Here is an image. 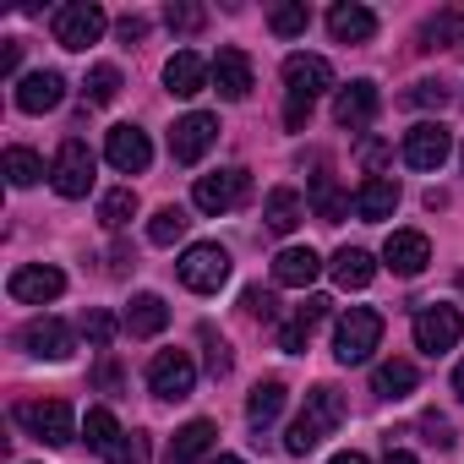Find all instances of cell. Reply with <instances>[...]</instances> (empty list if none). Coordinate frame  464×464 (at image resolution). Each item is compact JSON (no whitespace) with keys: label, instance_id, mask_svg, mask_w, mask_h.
I'll use <instances>...</instances> for the list:
<instances>
[{"label":"cell","instance_id":"obj_54","mask_svg":"<svg viewBox=\"0 0 464 464\" xmlns=\"http://www.w3.org/2000/svg\"><path fill=\"white\" fill-rule=\"evenodd\" d=\"M453 393L464 399V361H459V372H453Z\"/></svg>","mask_w":464,"mask_h":464},{"label":"cell","instance_id":"obj_9","mask_svg":"<svg viewBox=\"0 0 464 464\" xmlns=\"http://www.w3.org/2000/svg\"><path fill=\"white\" fill-rule=\"evenodd\" d=\"M148 388H153V399H191V388H197V366H191V355L186 350H159L153 361H148Z\"/></svg>","mask_w":464,"mask_h":464},{"label":"cell","instance_id":"obj_10","mask_svg":"<svg viewBox=\"0 0 464 464\" xmlns=\"http://www.w3.org/2000/svg\"><path fill=\"white\" fill-rule=\"evenodd\" d=\"M459 339H464V317H459V306H420V312H415V350H426V355H448Z\"/></svg>","mask_w":464,"mask_h":464},{"label":"cell","instance_id":"obj_30","mask_svg":"<svg viewBox=\"0 0 464 464\" xmlns=\"http://www.w3.org/2000/svg\"><path fill=\"white\" fill-rule=\"evenodd\" d=\"M82 437H88V448H93V453H104V459H110V453H115V442H121L126 431H121V420H115V415L99 404V410H88V420H82Z\"/></svg>","mask_w":464,"mask_h":464},{"label":"cell","instance_id":"obj_56","mask_svg":"<svg viewBox=\"0 0 464 464\" xmlns=\"http://www.w3.org/2000/svg\"><path fill=\"white\" fill-rule=\"evenodd\" d=\"M459 290H464V274H459Z\"/></svg>","mask_w":464,"mask_h":464},{"label":"cell","instance_id":"obj_5","mask_svg":"<svg viewBox=\"0 0 464 464\" xmlns=\"http://www.w3.org/2000/svg\"><path fill=\"white\" fill-rule=\"evenodd\" d=\"M104 28H110V17H104V6H93V0H72V6L55 12V44L61 50H88V44L104 39Z\"/></svg>","mask_w":464,"mask_h":464},{"label":"cell","instance_id":"obj_24","mask_svg":"<svg viewBox=\"0 0 464 464\" xmlns=\"http://www.w3.org/2000/svg\"><path fill=\"white\" fill-rule=\"evenodd\" d=\"M328 34H334L339 44H366V39L377 34V12H372V6H355V0H344V6L328 12Z\"/></svg>","mask_w":464,"mask_h":464},{"label":"cell","instance_id":"obj_42","mask_svg":"<svg viewBox=\"0 0 464 464\" xmlns=\"http://www.w3.org/2000/svg\"><path fill=\"white\" fill-rule=\"evenodd\" d=\"M306 339H312V323H306V317H290V323L279 328V350H290V355H301Z\"/></svg>","mask_w":464,"mask_h":464},{"label":"cell","instance_id":"obj_32","mask_svg":"<svg viewBox=\"0 0 464 464\" xmlns=\"http://www.w3.org/2000/svg\"><path fill=\"white\" fill-rule=\"evenodd\" d=\"M186 224H191V213L169 202V208H159V213L148 218V241H153V246H175V241L186 236Z\"/></svg>","mask_w":464,"mask_h":464},{"label":"cell","instance_id":"obj_45","mask_svg":"<svg viewBox=\"0 0 464 464\" xmlns=\"http://www.w3.org/2000/svg\"><path fill=\"white\" fill-rule=\"evenodd\" d=\"M115 34H121V44H142V39H148V17H137V12H126V17L115 23Z\"/></svg>","mask_w":464,"mask_h":464},{"label":"cell","instance_id":"obj_48","mask_svg":"<svg viewBox=\"0 0 464 464\" xmlns=\"http://www.w3.org/2000/svg\"><path fill=\"white\" fill-rule=\"evenodd\" d=\"M17 66H23V39H6V50H0V72L12 77Z\"/></svg>","mask_w":464,"mask_h":464},{"label":"cell","instance_id":"obj_37","mask_svg":"<svg viewBox=\"0 0 464 464\" xmlns=\"http://www.w3.org/2000/svg\"><path fill=\"white\" fill-rule=\"evenodd\" d=\"M121 99V72L115 66H93L88 72V104H115Z\"/></svg>","mask_w":464,"mask_h":464},{"label":"cell","instance_id":"obj_52","mask_svg":"<svg viewBox=\"0 0 464 464\" xmlns=\"http://www.w3.org/2000/svg\"><path fill=\"white\" fill-rule=\"evenodd\" d=\"M382 464H420V459H415L410 448H388V453H382Z\"/></svg>","mask_w":464,"mask_h":464},{"label":"cell","instance_id":"obj_18","mask_svg":"<svg viewBox=\"0 0 464 464\" xmlns=\"http://www.w3.org/2000/svg\"><path fill=\"white\" fill-rule=\"evenodd\" d=\"M208 82H213V61H202L197 50L169 55V66H164V88H169L175 99H197Z\"/></svg>","mask_w":464,"mask_h":464},{"label":"cell","instance_id":"obj_38","mask_svg":"<svg viewBox=\"0 0 464 464\" xmlns=\"http://www.w3.org/2000/svg\"><path fill=\"white\" fill-rule=\"evenodd\" d=\"M82 334H88L93 350H110V344H115V317H110L104 306H88V312H82Z\"/></svg>","mask_w":464,"mask_h":464},{"label":"cell","instance_id":"obj_49","mask_svg":"<svg viewBox=\"0 0 464 464\" xmlns=\"http://www.w3.org/2000/svg\"><path fill=\"white\" fill-rule=\"evenodd\" d=\"M382 159H388V142H366V148H361V164H366V169H382Z\"/></svg>","mask_w":464,"mask_h":464},{"label":"cell","instance_id":"obj_43","mask_svg":"<svg viewBox=\"0 0 464 464\" xmlns=\"http://www.w3.org/2000/svg\"><path fill=\"white\" fill-rule=\"evenodd\" d=\"M420 431H426V442H431V448H453V426H448V415L426 410V415H420Z\"/></svg>","mask_w":464,"mask_h":464},{"label":"cell","instance_id":"obj_28","mask_svg":"<svg viewBox=\"0 0 464 464\" xmlns=\"http://www.w3.org/2000/svg\"><path fill=\"white\" fill-rule=\"evenodd\" d=\"M285 399H290V388L279 382V377H268V382H257L252 388V399H246V420L263 431V426H274L279 420V410H285Z\"/></svg>","mask_w":464,"mask_h":464},{"label":"cell","instance_id":"obj_55","mask_svg":"<svg viewBox=\"0 0 464 464\" xmlns=\"http://www.w3.org/2000/svg\"><path fill=\"white\" fill-rule=\"evenodd\" d=\"M213 464H241V459H236V453H218V459H213Z\"/></svg>","mask_w":464,"mask_h":464},{"label":"cell","instance_id":"obj_16","mask_svg":"<svg viewBox=\"0 0 464 464\" xmlns=\"http://www.w3.org/2000/svg\"><path fill=\"white\" fill-rule=\"evenodd\" d=\"M23 350H28V355H39V361H72L77 334H72L61 317H34V323L23 328Z\"/></svg>","mask_w":464,"mask_h":464},{"label":"cell","instance_id":"obj_1","mask_svg":"<svg viewBox=\"0 0 464 464\" xmlns=\"http://www.w3.org/2000/svg\"><path fill=\"white\" fill-rule=\"evenodd\" d=\"M344 393L334 388V382H323V388H312L306 393V404H301V415L290 420V431H285V453H295V459H306L323 437H334L339 431V420H344Z\"/></svg>","mask_w":464,"mask_h":464},{"label":"cell","instance_id":"obj_29","mask_svg":"<svg viewBox=\"0 0 464 464\" xmlns=\"http://www.w3.org/2000/svg\"><path fill=\"white\" fill-rule=\"evenodd\" d=\"M415 382H420L415 361H382V366L372 372V388H377L382 399H410V393H415Z\"/></svg>","mask_w":464,"mask_h":464},{"label":"cell","instance_id":"obj_2","mask_svg":"<svg viewBox=\"0 0 464 464\" xmlns=\"http://www.w3.org/2000/svg\"><path fill=\"white\" fill-rule=\"evenodd\" d=\"M17 426L28 431V437H39V442H50V448H66L72 437H77V420H72V404L66 399H17Z\"/></svg>","mask_w":464,"mask_h":464},{"label":"cell","instance_id":"obj_31","mask_svg":"<svg viewBox=\"0 0 464 464\" xmlns=\"http://www.w3.org/2000/svg\"><path fill=\"white\" fill-rule=\"evenodd\" d=\"M131 218H137V191L131 186H115V191L99 197V224L104 229H126Z\"/></svg>","mask_w":464,"mask_h":464},{"label":"cell","instance_id":"obj_13","mask_svg":"<svg viewBox=\"0 0 464 464\" xmlns=\"http://www.w3.org/2000/svg\"><path fill=\"white\" fill-rule=\"evenodd\" d=\"M377 110H382V93H377L372 77H355V82L339 88V99H334V121H339L344 131H366V126L377 121Z\"/></svg>","mask_w":464,"mask_h":464},{"label":"cell","instance_id":"obj_22","mask_svg":"<svg viewBox=\"0 0 464 464\" xmlns=\"http://www.w3.org/2000/svg\"><path fill=\"white\" fill-rule=\"evenodd\" d=\"M164 323H169V306H164V295H153V290L131 295V306H126V317H121V328H126L131 339H153V334H164Z\"/></svg>","mask_w":464,"mask_h":464},{"label":"cell","instance_id":"obj_35","mask_svg":"<svg viewBox=\"0 0 464 464\" xmlns=\"http://www.w3.org/2000/svg\"><path fill=\"white\" fill-rule=\"evenodd\" d=\"M306 23H312V12H306V6H295V0H285V6H274V12H268V28H274L279 39H301V34H306Z\"/></svg>","mask_w":464,"mask_h":464},{"label":"cell","instance_id":"obj_36","mask_svg":"<svg viewBox=\"0 0 464 464\" xmlns=\"http://www.w3.org/2000/svg\"><path fill=\"white\" fill-rule=\"evenodd\" d=\"M197 339H202V350H208V372H213V377H229V366H236V355H229L224 334H213V323H202V328H197Z\"/></svg>","mask_w":464,"mask_h":464},{"label":"cell","instance_id":"obj_40","mask_svg":"<svg viewBox=\"0 0 464 464\" xmlns=\"http://www.w3.org/2000/svg\"><path fill=\"white\" fill-rule=\"evenodd\" d=\"M148 459H153L148 431H126V437L115 442V453H110V464H148Z\"/></svg>","mask_w":464,"mask_h":464},{"label":"cell","instance_id":"obj_26","mask_svg":"<svg viewBox=\"0 0 464 464\" xmlns=\"http://www.w3.org/2000/svg\"><path fill=\"white\" fill-rule=\"evenodd\" d=\"M301 218H306V202H301V191H295V186L268 191V202H263V224L274 229V236H290Z\"/></svg>","mask_w":464,"mask_h":464},{"label":"cell","instance_id":"obj_34","mask_svg":"<svg viewBox=\"0 0 464 464\" xmlns=\"http://www.w3.org/2000/svg\"><path fill=\"white\" fill-rule=\"evenodd\" d=\"M6 180L12 186H39L44 180V159L34 148H6Z\"/></svg>","mask_w":464,"mask_h":464},{"label":"cell","instance_id":"obj_41","mask_svg":"<svg viewBox=\"0 0 464 464\" xmlns=\"http://www.w3.org/2000/svg\"><path fill=\"white\" fill-rule=\"evenodd\" d=\"M404 104H415V110H442V104H448V88H442V82H415V88L404 93Z\"/></svg>","mask_w":464,"mask_h":464},{"label":"cell","instance_id":"obj_23","mask_svg":"<svg viewBox=\"0 0 464 464\" xmlns=\"http://www.w3.org/2000/svg\"><path fill=\"white\" fill-rule=\"evenodd\" d=\"M213 442H218V426H213V420H186V426L169 437V453H164V459H169V464H202Z\"/></svg>","mask_w":464,"mask_h":464},{"label":"cell","instance_id":"obj_53","mask_svg":"<svg viewBox=\"0 0 464 464\" xmlns=\"http://www.w3.org/2000/svg\"><path fill=\"white\" fill-rule=\"evenodd\" d=\"M328 464H366V453H355V448H350V453H334Z\"/></svg>","mask_w":464,"mask_h":464},{"label":"cell","instance_id":"obj_14","mask_svg":"<svg viewBox=\"0 0 464 464\" xmlns=\"http://www.w3.org/2000/svg\"><path fill=\"white\" fill-rule=\"evenodd\" d=\"M448 153H453L448 126L420 121V126H410V131H404V164H410V169H442V164H448Z\"/></svg>","mask_w":464,"mask_h":464},{"label":"cell","instance_id":"obj_15","mask_svg":"<svg viewBox=\"0 0 464 464\" xmlns=\"http://www.w3.org/2000/svg\"><path fill=\"white\" fill-rule=\"evenodd\" d=\"M104 159H110L121 175H142V169L153 164V142H148L142 126H115V131L104 137Z\"/></svg>","mask_w":464,"mask_h":464},{"label":"cell","instance_id":"obj_4","mask_svg":"<svg viewBox=\"0 0 464 464\" xmlns=\"http://www.w3.org/2000/svg\"><path fill=\"white\" fill-rule=\"evenodd\" d=\"M175 274H180V285H186V290L213 295V290L229 279V252H224L218 241H197V246H186V252H180Z\"/></svg>","mask_w":464,"mask_h":464},{"label":"cell","instance_id":"obj_20","mask_svg":"<svg viewBox=\"0 0 464 464\" xmlns=\"http://www.w3.org/2000/svg\"><path fill=\"white\" fill-rule=\"evenodd\" d=\"M66 99V77L61 72H28L23 82H17V110L23 115H44V110H55Z\"/></svg>","mask_w":464,"mask_h":464},{"label":"cell","instance_id":"obj_47","mask_svg":"<svg viewBox=\"0 0 464 464\" xmlns=\"http://www.w3.org/2000/svg\"><path fill=\"white\" fill-rule=\"evenodd\" d=\"M328 306H334V301H328V295H306V306H301V312H295V317H306V323H312V328H317V323H323V317H328Z\"/></svg>","mask_w":464,"mask_h":464},{"label":"cell","instance_id":"obj_50","mask_svg":"<svg viewBox=\"0 0 464 464\" xmlns=\"http://www.w3.org/2000/svg\"><path fill=\"white\" fill-rule=\"evenodd\" d=\"M93 382H99V388H104V393H115V388H121V366H115V361H104V366H99V377H93Z\"/></svg>","mask_w":464,"mask_h":464},{"label":"cell","instance_id":"obj_6","mask_svg":"<svg viewBox=\"0 0 464 464\" xmlns=\"http://www.w3.org/2000/svg\"><path fill=\"white\" fill-rule=\"evenodd\" d=\"M246 169L241 164H229V169H213V175H197V186H191V202L202 208V213H229V208H241L246 202Z\"/></svg>","mask_w":464,"mask_h":464},{"label":"cell","instance_id":"obj_11","mask_svg":"<svg viewBox=\"0 0 464 464\" xmlns=\"http://www.w3.org/2000/svg\"><path fill=\"white\" fill-rule=\"evenodd\" d=\"M213 142H218V115L191 110V115H180L175 131H169V159H175V164H197Z\"/></svg>","mask_w":464,"mask_h":464},{"label":"cell","instance_id":"obj_44","mask_svg":"<svg viewBox=\"0 0 464 464\" xmlns=\"http://www.w3.org/2000/svg\"><path fill=\"white\" fill-rule=\"evenodd\" d=\"M241 306H246L252 317H263V323H274V317H279V301H274V295H263V290H246V295H241Z\"/></svg>","mask_w":464,"mask_h":464},{"label":"cell","instance_id":"obj_33","mask_svg":"<svg viewBox=\"0 0 464 464\" xmlns=\"http://www.w3.org/2000/svg\"><path fill=\"white\" fill-rule=\"evenodd\" d=\"M312 208H317L323 224H339V218H344L350 202H344V191L334 186V175H312Z\"/></svg>","mask_w":464,"mask_h":464},{"label":"cell","instance_id":"obj_27","mask_svg":"<svg viewBox=\"0 0 464 464\" xmlns=\"http://www.w3.org/2000/svg\"><path fill=\"white\" fill-rule=\"evenodd\" d=\"M334 279H339V290H366V285L377 279L372 252H361V246H339V252H334Z\"/></svg>","mask_w":464,"mask_h":464},{"label":"cell","instance_id":"obj_12","mask_svg":"<svg viewBox=\"0 0 464 464\" xmlns=\"http://www.w3.org/2000/svg\"><path fill=\"white\" fill-rule=\"evenodd\" d=\"M6 295H12V301H23V306L61 301V295H66V274H61V268H50V263L12 268V279H6Z\"/></svg>","mask_w":464,"mask_h":464},{"label":"cell","instance_id":"obj_57","mask_svg":"<svg viewBox=\"0 0 464 464\" xmlns=\"http://www.w3.org/2000/svg\"><path fill=\"white\" fill-rule=\"evenodd\" d=\"M459 44H464V34H459Z\"/></svg>","mask_w":464,"mask_h":464},{"label":"cell","instance_id":"obj_7","mask_svg":"<svg viewBox=\"0 0 464 464\" xmlns=\"http://www.w3.org/2000/svg\"><path fill=\"white\" fill-rule=\"evenodd\" d=\"M334 88V66L323 61V55H290L285 61V93H290V104H301V110H312L323 93Z\"/></svg>","mask_w":464,"mask_h":464},{"label":"cell","instance_id":"obj_19","mask_svg":"<svg viewBox=\"0 0 464 464\" xmlns=\"http://www.w3.org/2000/svg\"><path fill=\"white\" fill-rule=\"evenodd\" d=\"M213 88L229 104H241L252 93V61H246V50H218L213 55Z\"/></svg>","mask_w":464,"mask_h":464},{"label":"cell","instance_id":"obj_39","mask_svg":"<svg viewBox=\"0 0 464 464\" xmlns=\"http://www.w3.org/2000/svg\"><path fill=\"white\" fill-rule=\"evenodd\" d=\"M202 23H208L202 6H186V0H169V6H164V28L169 34H197Z\"/></svg>","mask_w":464,"mask_h":464},{"label":"cell","instance_id":"obj_21","mask_svg":"<svg viewBox=\"0 0 464 464\" xmlns=\"http://www.w3.org/2000/svg\"><path fill=\"white\" fill-rule=\"evenodd\" d=\"M317 274H323V257L312 246H285L274 257V285H285V290H306Z\"/></svg>","mask_w":464,"mask_h":464},{"label":"cell","instance_id":"obj_3","mask_svg":"<svg viewBox=\"0 0 464 464\" xmlns=\"http://www.w3.org/2000/svg\"><path fill=\"white\" fill-rule=\"evenodd\" d=\"M377 344H382V317H377L372 306H350V312L334 323V355H339L344 366L372 361Z\"/></svg>","mask_w":464,"mask_h":464},{"label":"cell","instance_id":"obj_17","mask_svg":"<svg viewBox=\"0 0 464 464\" xmlns=\"http://www.w3.org/2000/svg\"><path fill=\"white\" fill-rule=\"evenodd\" d=\"M382 263H388L399 279H415V274H426V263H431V241L420 236V229H393L388 246H382Z\"/></svg>","mask_w":464,"mask_h":464},{"label":"cell","instance_id":"obj_25","mask_svg":"<svg viewBox=\"0 0 464 464\" xmlns=\"http://www.w3.org/2000/svg\"><path fill=\"white\" fill-rule=\"evenodd\" d=\"M393 208H399V180H388V175H372V180L355 191V213H361L366 224L393 218Z\"/></svg>","mask_w":464,"mask_h":464},{"label":"cell","instance_id":"obj_51","mask_svg":"<svg viewBox=\"0 0 464 464\" xmlns=\"http://www.w3.org/2000/svg\"><path fill=\"white\" fill-rule=\"evenodd\" d=\"M126 268H131V252H126V246H115V252H110V274H126Z\"/></svg>","mask_w":464,"mask_h":464},{"label":"cell","instance_id":"obj_8","mask_svg":"<svg viewBox=\"0 0 464 464\" xmlns=\"http://www.w3.org/2000/svg\"><path fill=\"white\" fill-rule=\"evenodd\" d=\"M50 186H55L61 197H88V191H93V148H88L82 137H66V142H61V153H55V164H50Z\"/></svg>","mask_w":464,"mask_h":464},{"label":"cell","instance_id":"obj_46","mask_svg":"<svg viewBox=\"0 0 464 464\" xmlns=\"http://www.w3.org/2000/svg\"><path fill=\"white\" fill-rule=\"evenodd\" d=\"M448 28H453V17H431V23L420 28V50H442V39H448Z\"/></svg>","mask_w":464,"mask_h":464}]
</instances>
